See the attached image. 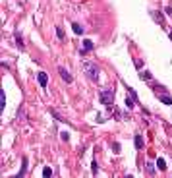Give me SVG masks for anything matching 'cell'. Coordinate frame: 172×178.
<instances>
[{
    "label": "cell",
    "instance_id": "9a60e30c",
    "mask_svg": "<svg viewBox=\"0 0 172 178\" xmlns=\"http://www.w3.org/2000/svg\"><path fill=\"white\" fill-rule=\"evenodd\" d=\"M145 168H147V172H149V174H155V165H153V163H147Z\"/></svg>",
    "mask_w": 172,
    "mask_h": 178
},
{
    "label": "cell",
    "instance_id": "52a82bcc",
    "mask_svg": "<svg viewBox=\"0 0 172 178\" xmlns=\"http://www.w3.org/2000/svg\"><path fill=\"white\" fill-rule=\"evenodd\" d=\"M133 143H136V149H137V151H139V149H143V138H141L139 134L133 138Z\"/></svg>",
    "mask_w": 172,
    "mask_h": 178
},
{
    "label": "cell",
    "instance_id": "3957f363",
    "mask_svg": "<svg viewBox=\"0 0 172 178\" xmlns=\"http://www.w3.org/2000/svg\"><path fill=\"white\" fill-rule=\"evenodd\" d=\"M58 74H60V77H62V80L66 81V83H72V81H73V77L70 76V72H68L66 68H62V66L58 68Z\"/></svg>",
    "mask_w": 172,
    "mask_h": 178
},
{
    "label": "cell",
    "instance_id": "ffe728a7",
    "mask_svg": "<svg viewBox=\"0 0 172 178\" xmlns=\"http://www.w3.org/2000/svg\"><path fill=\"white\" fill-rule=\"evenodd\" d=\"M133 64H136V68L139 70V68H141V66H143V62H141V60H133Z\"/></svg>",
    "mask_w": 172,
    "mask_h": 178
},
{
    "label": "cell",
    "instance_id": "9c48e42d",
    "mask_svg": "<svg viewBox=\"0 0 172 178\" xmlns=\"http://www.w3.org/2000/svg\"><path fill=\"white\" fill-rule=\"evenodd\" d=\"M157 168H159V171H166V163H165L162 157H159V159H157Z\"/></svg>",
    "mask_w": 172,
    "mask_h": 178
},
{
    "label": "cell",
    "instance_id": "8992f818",
    "mask_svg": "<svg viewBox=\"0 0 172 178\" xmlns=\"http://www.w3.org/2000/svg\"><path fill=\"white\" fill-rule=\"evenodd\" d=\"M151 16H153V18L159 22V25H165V18H162V14H161V12H157V10H151Z\"/></svg>",
    "mask_w": 172,
    "mask_h": 178
},
{
    "label": "cell",
    "instance_id": "d6986e66",
    "mask_svg": "<svg viewBox=\"0 0 172 178\" xmlns=\"http://www.w3.org/2000/svg\"><path fill=\"white\" fill-rule=\"evenodd\" d=\"M112 151L114 153H120V143H112Z\"/></svg>",
    "mask_w": 172,
    "mask_h": 178
},
{
    "label": "cell",
    "instance_id": "7c38bea8",
    "mask_svg": "<svg viewBox=\"0 0 172 178\" xmlns=\"http://www.w3.org/2000/svg\"><path fill=\"white\" fill-rule=\"evenodd\" d=\"M56 35H58V39H60V41H66V33H64L62 27H56Z\"/></svg>",
    "mask_w": 172,
    "mask_h": 178
},
{
    "label": "cell",
    "instance_id": "44dd1931",
    "mask_svg": "<svg viewBox=\"0 0 172 178\" xmlns=\"http://www.w3.org/2000/svg\"><path fill=\"white\" fill-rule=\"evenodd\" d=\"M168 37H170V41H172V33H168Z\"/></svg>",
    "mask_w": 172,
    "mask_h": 178
},
{
    "label": "cell",
    "instance_id": "30bf717a",
    "mask_svg": "<svg viewBox=\"0 0 172 178\" xmlns=\"http://www.w3.org/2000/svg\"><path fill=\"white\" fill-rule=\"evenodd\" d=\"M159 101L165 105H172V97H168V95H159Z\"/></svg>",
    "mask_w": 172,
    "mask_h": 178
},
{
    "label": "cell",
    "instance_id": "6da1fadb",
    "mask_svg": "<svg viewBox=\"0 0 172 178\" xmlns=\"http://www.w3.org/2000/svg\"><path fill=\"white\" fill-rule=\"evenodd\" d=\"M83 68H85V72H87L89 80H93V81L99 80V68H97L95 64H91V62H83Z\"/></svg>",
    "mask_w": 172,
    "mask_h": 178
},
{
    "label": "cell",
    "instance_id": "ac0fdd59",
    "mask_svg": "<svg viewBox=\"0 0 172 178\" xmlns=\"http://www.w3.org/2000/svg\"><path fill=\"white\" fill-rule=\"evenodd\" d=\"M91 171H93V174H97V172H99V168H97V163H95V161L91 163Z\"/></svg>",
    "mask_w": 172,
    "mask_h": 178
},
{
    "label": "cell",
    "instance_id": "2e32d148",
    "mask_svg": "<svg viewBox=\"0 0 172 178\" xmlns=\"http://www.w3.org/2000/svg\"><path fill=\"white\" fill-rule=\"evenodd\" d=\"M25 171H27V159H23V165H22V171H19V174H18V176H23V174H25Z\"/></svg>",
    "mask_w": 172,
    "mask_h": 178
},
{
    "label": "cell",
    "instance_id": "277c9868",
    "mask_svg": "<svg viewBox=\"0 0 172 178\" xmlns=\"http://www.w3.org/2000/svg\"><path fill=\"white\" fill-rule=\"evenodd\" d=\"M93 48H95V45H93V41H89V39H83V51H81V54H85V52L93 51Z\"/></svg>",
    "mask_w": 172,
    "mask_h": 178
},
{
    "label": "cell",
    "instance_id": "8fae6325",
    "mask_svg": "<svg viewBox=\"0 0 172 178\" xmlns=\"http://www.w3.org/2000/svg\"><path fill=\"white\" fill-rule=\"evenodd\" d=\"M124 103H126V107H128V109H133V105H136V103H137V101H136V99H133V97H132V95H130V97H128V99H126V101H124Z\"/></svg>",
    "mask_w": 172,
    "mask_h": 178
},
{
    "label": "cell",
    "instance_id": "e0dca14e",
    "mask_svg": "<svg viewBox=\"0 0 172 178\" xmlns=\"http://www.w3.org/2000/svg\"><path fill=\"white\" fill-rule=\"evenodd\" d=\"M50 174H52V171H50V167H44V168H43V176H44V178H48V176H50Z\"/></svg>",
    "mask_w": 172,
    "mask_h": 178
},
{
    "label": "cell",
    "instance_id": "5b68a950",
    "mask_svg": "<svg viewBox=\"0 0 172 178\" xmlns=\"http://www.w3.org/2000/svg\"><path fill=\"white\" fill-rule=\"evenodd\" d=\"M37 80H39L41 87H47V83H48V76H47L44 72H39V76H37Z\"/></svg>",
    "mask_w": 172,
    "mask_h": 178
},
{
    "label": "cell",
    "instance_id": "7a4b0ae2",
    "mask_svg": "<svg viewBox=\"0 0 172 178\" xmlns=\"http://www.w3.org/2000/svg\"><path fill=\"white\" fill-rule=\"evenodd\" d=\"M101 103L103 105H114V91L112 89H105V91H101Z\"/></svg>",
    "mask_w": 172,
    "mask_h": 178
},
{
    "label": "cell",
    "instance_id": "4fadbf2b",
    "mask_svg": "<svg viewBox=\"0 0 172 178\" xmlns=\"http://www.w3.org/2000/svg\"><path fill=\"white\" fill-rule=\"evenodd\" d=\"M72 29H73V31H76V33H77V35H81V33H83V27H81V25H79V23H72Z\"/></svg>",
    "mask_w": 172,
    "mask_h": 178
},
{
    "label": "cell",
    "instance_id": "ba28073f",
    "mask_svg": "<svg viewBox=\"0 0 172 178\" xmlns=\"http://www.w3.org/2000/svg\"><path fill=\"white\" fill-rule=\"evenodd\" d=\"M14 39H16V43H18V47H19V48L23 51V48H25V45H23V41H22V35H19L18 31L14 33Z\"/></svg>",
    "mask_w": 172,
    "mask_h": 178
},
{
    "label": "cell",
    "instance_id": "5bb4252c",
    "mask_svg": "<svg viewBox=\"0 0 172 178\" xmlns=\"http://www.w3.org/2000/svg\"><path fill=\"white\" fill-rule=\"evenodd\" d=\"M139 77H141V80H145V81H149V80H151L153 76H151L149 72H139Z\"/></svg>",
    "mask_w": 172,
    "mask_h": 178
}]
</instances>
